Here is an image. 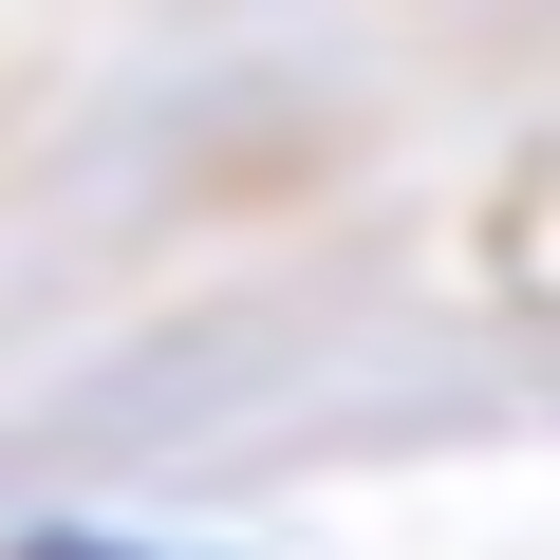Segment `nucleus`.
Masks as SVG:
<instances>
[{
    "label": "nucleus",
    "mask_w": 560,
    "mask_h": 560,
    "mask_svg": "<svg viewBox=\"0 0 560 560\" xmlns=\"http://www.w3.org/2000/svg\"><path fill=\"white\" fill-rule=\"evenodd\" d=\"M20 560H131V541H20Z\"/></svg>",
    "instance_id": "1"
}]
</instances>
